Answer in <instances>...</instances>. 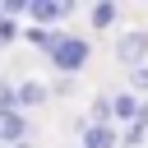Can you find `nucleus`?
<instances>
[{
    "mask_svg": "<svg viewBox=\"0 0 148 148\" xmlns=\"http://www.w3.org/2000/svg\"><path fill=\"white\" fill-rule=\"evenodd\" d=\"M79 148H120V125H88L79 134Z\"/></svg>",
    "mask_w": 148,
    "mask_h": 148,
    "instance_id": "0eeeda50",
    "label": "nucleus"
},
{
    "mask_svg": "<svg viewBox=\"0 0 148 148\" xmlns=\"http://www.w3.org/2000/svg\"><path fill=\"white\" fill-rule=\"evenodd\" d=\"M130 92H148V65H139V69H130Z\"/></svg>",
    "mask_w": 148,
    "mask_h": 148,
    "instance_id": "ddd939ff",
    "label": "nucleus"
},
{
    "mask_svg": "<svg viewBox=\"0 0 148 148\" xmlns=\"http://www.w3.org/2000/svg\"><path fill=\"white\" fill-rule=\"evenodd\" d=\"M116 18H120V5H111V0H97V5H88V23H92V32H106V28H116Z\"/></svg>",
    "mask_w": 148,
    "mask_h": 148,
    "instance_id": "6e6552de",
    "label": "nucleus"
},
{
    "mask_svg": "<svg viewBox=\"0 0 148 148\" xmlns=\"http://www.w3.org/2000/svg\"><path fill=\"white\" fill-rule=\"evenodd\" d=\"M69 88H74V79H56L51 83V97H69Z\"/></svg>",
    "mask_w": 148,
    "mask_h": 148,
    "instance_id": "4468645a",
    "label": "nucleus"
},
{
    "mask_svg": "<svg viewBox=\"0 0 148 148\" xmlns=\"http://www.w3.org/2000/svg\"><path fill=\"white\" fill-rule=\"evenodd\" d=\"M14 42H23V23H14V18L0 14V46H14Z\"/></svg>",
    "mask_w": 148,
    "mask_h": 148,
    "instance_id": "9b49d317",
    "label": "nucleus"
},
{
    "mask_svg": "<svg viewBox=\"0 0 148 148\" xmlns=\"http://www.w3.org/2000/svg\"><path fill=\"white\" fill-rule=\"evenodd\" d=\"M88 56H92V42H88V37H79V32H60V42H56V51H51L46 60H51V69H56L60 79H74V74H83Z\"/></svg>",
    "mask_w": 148,
    "mask_h": 148,
    "instance_id": "f257e3e1",
    "label": "nucleus"
},
{
    "mask_svg": "<svg viewBox=\"0 0 148 148\" xmlns=\"http://www.w3.org/2000/svg\"><path fill=\"white\" fill-rule=\"evenodd\" d=\"M32 139V120L23 111H5L0 116V148H14V143H28Z\"/></svg>",
    "mask_w": 148,
    "mask_h": 148,
    "instance_id": "20e7f679",
    "label": "nucleus"
},
{
    "mask_svg": "<svg viewBox=\"0 0 148 148\" xmlns=\"http://www.w3.org/2000/svg\"><path fill=\"white\" fill-rule=\"evenodd\" d=\"M88 125H116V111H111V92H97L92 106H88Z\"/></svg>",
    "mask_w": 148,
    "mask_h": 148,
    "instance_id": "9d476101",
    "label": "nucleus"
},
{
    "mask_svg": "<svg viewBox=\"0 0 148 148\" xmlns=\"http://www.w3.org/2000/svg\"><path fill=\"white\" fill-rule=\"evenodd\" d=\"M23 42L51 56V51H56V42H60V32H56V28H37V23H23Z\"/></svg>",
    "mask_w": 148,
    "mask_h": 148,
    "instance_id": "1a4fd4ad",
    "label": "nucleus"
},
{
    "mask_svg": "<svg viewBox=\"0 0 148 148\" xmlns=\"http://www.w3.org/2000/svg\"><path fill=\"white\" fill-rule=\"evenodd\" d=\"M143 102H148V97H139V92H130V88H120V92H111V111H116V125H120V130H130V125L139 120V111H143Z\"/></svg>",
    "mask_w": 148,
    "mask_h": 148,
    "instance_id": "39448f33",
    "label": "nucleus"
},
{
    "mask_svg": "<svg viewBox=\"0 0 148 148\" xmlns=\"http://www.w3.org/2000/svg\"><path fill=\"white\" fill-rule=\"evenodd\" d=\"M51 102V88L42 83V79H18V111L28 116L32 106H46Z\"/></svg>",
    "mask_w": 148,
    "mask_h": 148,
    "instance_id": "423d86ee",
    "label": "nucleus"
},
{
    "mask_svg": "<svg viewBox=\"0 0 148 148\" xmlns=\"http://www.w3.org/2000/svg\"><path fill=\"white\" fill-rule=\"evenodd\" d=\"M116 60H120L125 69L148 65V28H130V32H120V37H116Z\"/></svg>",
    "mask_w": 148,
    "mask_h": 148,
    "instance_id": "f03ea898",
    "label": "nucleus"
},
{
    "mask_svg": "<svg viewBox=\"0 0 148 148\" xmlns=\"http://www.w3.org/2000/svg\"><path fill=\"white\" fill-rule=\"evenodd\" d=\"M69 14H74L69 0H28V23H37V28H60Z\"/></svg>",
    "mask_w": 148,
    "mask_h": 148,
    "instance_id": "7ed1b4c3",
    "label": "nucleus"
},
{
    "mask_svg": "<svg viewBox=\"0 0 148 148\" xmlns=\"http://www.w3.org/2000/svg\"><path fill=\"white\" fill-rule=\"evenodd\" d=\"M14 148H37V143H32V139H28V143H14Z\"/></svg>",
    "mask_w": 148,
    "mask_h": 148,
    "instance_id": "2eb2a0df",
    "label": "nucleus"
},
{
    "mask_svg": "<svg viewBox=\"0 0 148 148\" xmlns=\"http://www.w3.org/2000/svg\"><path fill=\"white\" fill-rule=\"evenodd\" d=\"M143 139H148V125H130V130H120V148H143Z\"/></svg>",
    "mask_w": 148,
    "mask_h": 148,
    "instance_id": "f8f14e48",
    "label": "nucleus"
}]
</instances>
